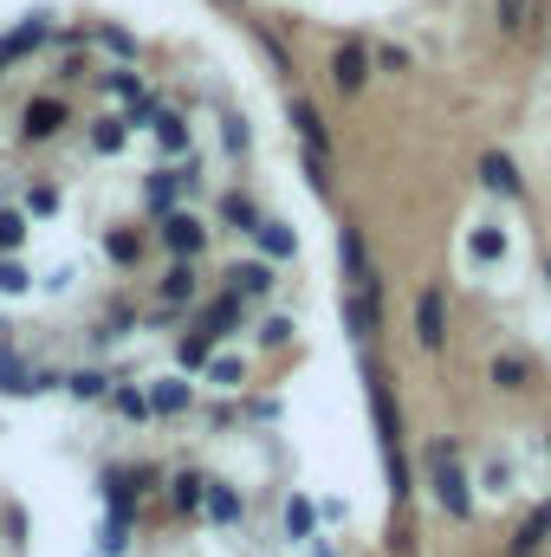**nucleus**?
Instances as JSON below:
<instances>
[{"label": "nucleus", "instance_id": "35", "mask_svg": "<svg viewBox=\"0 0 551 557\" xmlns=\"http://www.w3.org/2000/svg\"><path fill=\"white\" fill-rule=\"evenodd\" d=\"M111 409L124 421H149V396H143L137 383H111Z\"/></svg>", "mask_w": 551, "mask_h": 557}, {"label": "nucleus", "instance_id": "42", "mask_svg": "<svg viewBox=\"0 0 551 557\" xmlns=\"http://www.w3.org/2000/svg\"><path fill=\"white\" fill-rule=\"evenodd\" d=\"M377 65H383V72H409L415 59L403 52V46H383V52H377Z\"/></svg>", "mask_w": 551, "mask_h": 557}, {"label": "nucleus", "instance_id": "20", "mask_svg": "<svg viewBox=\"0 0 551 557\" xmlns=\"http://www.w3.org/2000/svg\"><path fill=\"white\" fill-rule=\"evenodd\" d=\"M254 247H260V260H273V267L298 260V234H292L285 221H267V214H260V227H254Z\"/></svg>", "mask_w": 551, "mask_h": 557}, {"label": "nucleus", "instance_id": "41", "mask_svg": "<svg viewBox=\"0 0 551 557\" xmlns=\"http://www.w3.org/2000/svg\"><path fill=\"white\" fill-rule=\"evenodd\" d=\"M526 13H532V0H500V33H519Z\"/></svg>", "mask_w": 551, "mask_h": 557}, {"label": "nucleus", "instance_id": "45", "mask_svg": "<svg viewBox=\"0 0 551 557\" xmlns=\"http://www.w3.org/2000/svg\"><path fill=\"white\" fill-rule=\"evenodd\" d=\"M546 285H551V260H546Z\"/></svg>", "mask_w": 551, "mask_h": 557}, {"label": "nucleus", "instance_id": "22", "mask_svg": "<svg viewBox=\"0 0 551 557\" xmlns=\"http://www.w3.org/2000/svg\"><path fill=\"white\" fill-rule=\"evenodd\" d=\"M487 383H493V389H500V396H519V389H526V383H532V363H526V357H519V350H500V357H493V363H487Z\"/></svg>", "mask_w": 551, "mask_h": 557}, {"label": "nucleus", "instance_id": "7", "mask_svg": "<svg viewBox=\"0 0 551 557\" xmlns=\"http://www.w3.org/2000/svg\"><path fill=\"white\" fill-rule=\"evenodd\" d=\"M188 188H195V169H182V162H175V169H149V175H143V208L162 221V214H175V208H182V195H188Z\"/></svg>", "mask_w": 551, "mask_h": 557}, {"label": "nucleus", "instance_id": "9", "mask_svg": "<svg viewBox=\"0 0 551 557\" xmlns=\"http://www.w3.org/2000/svg\"><path fill=\"white\" fill-rule=\"evenodd\" d=\"M331 85H338V98H364V85H370V46L364 39H344L331 52Z\"/></svg>", "mask_w": 551, "mask_h": 557}, {"label": "nucleus", "instance_id": "18", "mask_svg": "<svg viewBox=\"0 0 551 557\" xmlns=\"http://www.w3.org/2000/svg\"><path fill=\"white\" fill-rule=\"evenodd\" d=\"M149 137H156V149H162L169 162H182V156L195 149V137H188V117H182V111H169V104H156V117H149Z\"/></svg>", "mask_w": 551, "mask_h": 557}, {"label": "nucleus", "instance_id": "37", "mask_svg": "<svg viewBox=\"0 0 551 557\" xmlns=\"http://www.w3.org/2000/svg\"><path fill=\"white\" fill-rule=\"evenodd\" d=\"M105 91L124 104V111H137L143 104V85H137V72H105Z\"/></svg>", "mask_w": 551, "mask_h": 557}, {"label": "nucleus", "instance_id": "36", "mask_svg": "<svg viewBox=\"0 0 551 557\" xmlns=\"http://www.w3.org/2000/svg\"><path fill=\"white\" fill-rule=\"evenodd\" d=\"M98 552H111V557L131 552V519H111V512H105V525H98Z\"/></svg>", "mask_w": 551, "mask_h": 557}, {"label": "nucleus", "instance_id": "17", "mask_svg": "<svg viewBox=\"0 0 551 557\" xmlns=\"http://www.w3.org/2000/svg\"><path fill=\"white\" fill-rule=\"evenodd\" d=\"M383 292H344V331L357 337V344H370L377 331H383V305H377Z\"/></svg>", "mask_w": 551, "mask_h": 557}, {"label": "nucleus", "instance_id": "43", "mask_svg": "<svg viewBox=\"0 0 551 557\" xmlns=\"http://www.w3.org/2000/svg\"><path fill=\"white\" fill-rule=\"evenodd\" d=\"M247 421H279V403L273 396H254V403H247Z\"/></svg>", "mask_w": 551, "mask_h": 557}, {"label": "nucleus", "instance_id": "19", "mask_svg": "<svg viewBox=\"0 0 551 557\" xmlns=\"http://www.w3.org/2000/svg\"><path fill=\"white\" fill-rule=\"evenodd\" d=\"M201 493H208V473H195V467L169 473V512L175 519H201Z\"/></svg>", "mask_w": 551, "mask_h": 557}, {"label": "nucleus", "instance_id": "23", "mask_svg": "<svg viewBox=\"0 0 551 557\" xmlns=\"http://www.w3.org/2000/svg\"><path fill=\"white\" fill-rule=\"evenodd\" d=\"M506 247H513V240H506V227H493V221H480V227L467 234V260H474V267H500Z\"/></svg>", "mask_w": 551, "mask_h": 557}, {"label": "nucleus", "instance_id": "25", "mask_svg": "<svg viewBox=\"0 0 551 557\" xmlns=\"http://www.w3.org/2000/svg\"><path fill=\"white\" fill-rule=\"evenodd\" d=\"M124 143H131V117L111 111V117L91 124V149H98V156H124Z\"/></svg>", "mask_w": 551, "mask_h": 557}, {"label": "nucleus", "instance_id": "11", "mask_svg": "<svg viewBox=\"0 0 551 557\" xmlns=\"http://www.w3.org/2000/svg\"><path fill=\"white\" fill-rule=\"evenodd\" d=\"M65 124H72V104H65V98H33L26 117H20V137L26 143H52Z\"/></svg>", "mask_w": 551, "mask_h": 557}, {"label": "nucleus", "instance_id": "30", "mask_svg": "<svg viewBox=\"0 0 551 557\" xmlns=\"http://www.w3.org/2000/svg\"><path fill=\"white\" fill-rule=\"evenodd\" d=\"M105 260H111V267H137L143 240L131 234V227H105Z\"/></svg>", "mask_w": 551, "mask_h": 557}, {"label": "nucleus", "instance_id": "3", "mask_svg": "<svg viewBox=\"0 0 551 557\" xmlns=\"http://www.w3.org/2000/svg\"><path fill=\"white\" fill-rule=\"evenodd\" d=\"M156 480H162V467H149V460H143V467H105V473H98L105 512H111V519H131V525H137V499L149 493V486H156Z\"/></svg>", "mask_w": 551, "mask_h": 557}, {"label": "nucleus", "instance_id": "1", "mask_svg": "<svg viewBox=\"0 0 551 557\" xmlns=\"http://www.w3.org/2000/svg\"><path fill=\"white\" fill-rule=\"evenodd\" d=\"M364 396H370V421H377V447H383V473H390V499L403 506L415 493V473H409V447H403V409H396V389H390V376L383 370H370V383H364Z\"/></svg>", "mask_w": 551, "mask_h": 557}, {"label": "nucleus", "instance_id": "28", "mask_svg": "<svg viewBox=\"0 0 551 557\" xmlns=\"http://www.w3.org/2000/svg\"><path fill=\"white\" fill-rule=\"evenodd\" d=\"M65 396H72V403H105V396H111V376H105V370H72V376H65Z\"/></svg>", "mask_w": 551, "mask_h": 557}, {"label": "nucleus", "instance_id": "8", "mask_svg": "<svg viewBox=\"0 0 551 557\" xmlns=\"http://www.w3.org/2000/svg\"><path fill=\"white\" fill-rule=\"evenodd\" d=\"M338 267L351 278V292H377V267H370V247H364V227L357 221L338 227Z\"/></svg>", "mask_w": 551, "mask_h": 557}, {"label": "nucleus", "instance_id": "24", "mask_svg": "<svg viewBox=\"0 0 551 557\" xmlns=\"http://www.w3.org/2000/svg\"><path fill=\"white\" fill-rule=\"evenodd\" d=\"M546 539H551V499L532 512V519H526V525H519V532H513L506 557H539V552H546Z\"/></svg>", "mask_w": 551, "mask_h": 557}, {"label": "nucleus", "instance_id": "2", "mask_svg": "<svg viewBox=\"0 0 551 557\" xmlns=\"http://www.w3.org/2000/svg\"><path fill=\"white\" fill-rule=\"evenodd\" d=\"M421 480H428L434 506H441L454 525H467V519H474V473H467V460H461V441H454V434H434V441L421 447Z\"/></svg>", "mask_w": 551, "mask_h": 557}, {"label": "nucleus", "instance_id": "12", "mask_svg": "<svg viewBox=\"0 0 551 557\" xmlns=\"http://www.w3.org/2000/svg\"><path fill=\"white\" fill-rule=\"evenodd\" d=\"M221 278H228V292H234V298H247V305H254V298H273L279 267H273V260H234Z\"/></svg>", "mask_w": 551, "mask_h": 557}, {"label": "nucleus", "instance_id": "31", "mask_svg": "<svg viewBox=\"0 0 551 557\" xmlns=\"http://www.w3.org/2000/svg\"><path fill=\"white\" fill-rule=\"evenodd\" d=\"M59 208H65L59 182H33V188H26V208H20V214H26V221H46V214H59Z\"/></svg>", "mask_w": 551, "mask_h": 557}, {"label": "nucleus", "instance_id": "34", "mask_svg": "<svg viewBox=\"0 0 551 557\" xmlns=\"http://www.w3.org/2000/svg\"><path fill=\"white\" fill-rule=\"evenodd\" d=\"M26 240H33V221H26L20 208H0V260H7V253H20Z\"/></svg>", "mask_w": 551, "mask_h": 557}, {"label": "nucleus", "instance_id": "29", "mask_svg": "<svg viewBox=\"0 0 551 557\" xmlns=\"http://www.w3.org/2000/svg\"><path fill=\"white\" fill-rule=\"evenodd\" d=\"M292 337H298V324H292L285 311H267V318L254 324V344H260V350H285Z\"/></svg>", "mask_w": 551, "mask_h": 557}, {"label": "nucleus", "instance_id": "14", "mask_svg": "<svg viewBox=\"0 0 551 557\" xmlns=\"http://www.w3.org/2000/svg\"><path fill=\"white\" fill-rule=\"evenodd\" d=\"M201 519H208L215 532H234V525L247 519V499H241L228 480H208V493H201Z\"/></svg>", "mask_w": 551, "mask_h": 557}, {"label": "nucleus", "instance_id": "27", "mask_svg": "<svg viewBox=\"0 0 551 557\" xmlns=\"http://www.w3.org/2000/svg\"><path fill=\"white\" fill-rule=\"evenodd\" d=\"M208 383H215L221 396H234V389L247 383V363H241V357H228V350H215V357H208Z\"/></svg>", "mask_w": 551, "mask_h": 557}, {"label": "nucleus", "instance_id": "6", "mask_svg": "<svg viewBox=\"0 0 551 557\" xmlns=\"http://www.w3.org/2000/svg\"><path fill=\"white\" fill-rule=\"evenodd\" d=\"M409 324H415V344H421L428 357L448 350V292H441V285H421V292H415Z\"/></svg>", "mask_w": 551, "mask_h": 557}, {"label": "nucleus", "instance_id": "33", "mask_svg": "<svg viewBox=\"0 0 551 557\" xmlns=\"http://www.w3.org/2000/svg\"><path fill=\"white\" fill-rule=\"evenodd\" d=\"M311 532H318V506L305 493H292L285 499V539H311Z\"/></svg>", "mask_w": 551, "mask_h": 557}, {"label": "nucleus", "instance_id": "16", "mask_svg": "<svg viewBox=\"0 0 551 557\" xmlns=\"http://www.w3.org/2000/svg\"><path fill=\"white\" fill-rule=\"evenodd\" d=\"M156 292H162V311H188V305H195V292H201L195 260H169L162 278H156Z\"/></svg>", "mask_w": 551, "mask_h": 557}, {"label": "nucleus", "instance_id": "39", "mask_svg": "<svg viewBox=\"0 0 551 557\" xmlns=\"http://www.w3.org/2000/svg\"><path fill=\"white\" fill-rule=\"evenodd\" d=\"M98 46L118 59H137V33H124V26H98Z\"/></svg>", "mask_w": 551, "mask_h": 557}, {"label": "nucleus", "instance_id": "15", "mask_svg": "<svg viewBox=\"0 0 551 557\" xmlns=\"http://www.w3.org/2000/svg\"><path fill=\"white\" fill-rule=\"evenodd\" d=\"M143 396H149V416H156V421H175V416H188V409H195V389H188V376H156Z\"/></svg>", "mask_w": 551, "mask_h": 557}, {"label": "nucleus", "instance_id": "46", "mask_svg": "<svg viewBox=\"0 0 551 557\" xmlns=\"http://www.w3.org/2000/svg\"><path fill=\"white\" fill-rule=\"evenodd\" d=\"M546 447H551V428H546Z\"/></svg>", "mask_w": 551, "mask_h": 557}, {"label": "nucleus", "instance_id": "32", "mask_svg": "<svg viewBox=\"0 0 551 557\" xmlns=\"http://www.w3.org/2000/svg\"><path fill=\"white\" fill-rule=\"evenodd\" d=\"M215 350H221V344H215L208 331H188V337L175 344V363H182V370H208V357H215Z\"/></svg>", "mask_w": 551, "mask_h": 557}, {"label": "nucleus", "instance_id": "40", "mask_svg": "<svg viewBox=\"0 0 551 557\" xmlns=\"http://www.w3.org/2000/svg\"><path fill=\"white\" fill-rule=\"evenodd\" d=\"M480 480H487V493H513V460H487Z\"/></svg>", "mask_w": 551, "mask_h": 557}, {"label": "nucleus", "instance_id": "38", "mask_svg": "<svg viewBox=\"0 0 551 557\" xmlns=\"http://www.w3.org/2000/svg\"><path fill=\"white\" fill-rule=\"evenodd\" d=\"M0 292H7V298L33 292V273H26V260H20V253H7V260H0Z\"/></svg>", "mask_w": 551, "mask_h": 557}, {"label": "nucleus", "instance_id": "10", "mask_svg": "<svg viewBox=\"0 0 551 557\" xmlns=\"http://www.w3.org/2000/svg\"><path fill=\"white\" fill-rule=\"evenodd\" d=\"M241 324H247V298H234V292L221 285V292H215V298L201 305V324H195V331H208L215 344H228V337H234Z\"/></svg>", "mask_w": 551, "mask_h": 557}, {"label": "nucleus", "instance_id": "4", "mask_svg": "<svg viewBox=\"0 0 551 557\" xmlns=\"http://www.w3.org/2000/svg\"><path fill=\"white\" fill-rule=\"evenodd\" d=\"M156 234H162V253H169V260H201V253H208V240H215V234H208V221H201L195 208L162 214V221H156Z\"/></svg>", "mask_w": 551, "mask_h": 557}, {"label": "nucleus", "instance_id": "44", "mask_svg": "<svg viewBox=\"0 0 551 557\" xmlns=\"http://www.w3.org/2000/svg\"><path fill=\"white\" fill-rule=\"evenodd\" d=\"M13 59H20V52H13V39H0V65H13Z\"/></svg>", "mask_w": 551, "mask_h": 557}, {"label": "nucleus", "instance_id": "13", "mask_svg": "<svg viewBox=\"0 0 551 557\" xmlns=\"http://www.w3.org/2000/svg\"><path fill=\"white\" fill-rule=\"evenodd\" d=\"M480 188L500 195V201H526V175L513 169L506 149H487V156H480Z\"/></svg>", "mask_w": 551, "mask_h": 557}, {"label": "nucleus", "instance_id": "21", "mask_svg": "<svg viewBox=\"0 0 551 557\" xmlns=\"http://www.w3.org/2000/svg\"><path fill=\"white\" fill-rule=\"evenodd\" d=\"M285 117H292V131L305 149H318V156H331V131H325V117H318V104H305V98H292L285 104Z\"/></svg>", "mask_w": 551, "mask_h": 557}, {"label": "nucleus", "instance_id": "5", "mask_svg": "<svg viewBox=\"0 0 551 557\" xmlns=\"http://www.w3.org/2000/svg\"><path fill=\"white\" fill-rule=\"evenodd\" d=\"M59 383H65L59 370H33L13 344H0V396L26 403V396H46V389H59Z\"/></svg>", "mask_w": 551, "mask_h": 557}, {"label": "nucleus", "instance_id": "26", "mask_svg": "<svg viewBox=\"0 0 551 557\" xmlns=\"http://www.w3.org/2000/svg\"><path fill=\"white\" fill-rule=\"evenodd\" d=\"M215 214H221L234 234H254V227H260V208H254L247 195H221V201H215Z\"/></svg>", "mask_w": 551, "mask_h": 557}]
</instances>
